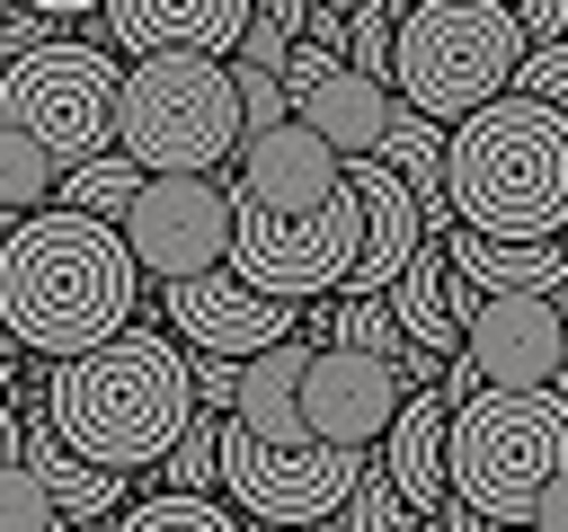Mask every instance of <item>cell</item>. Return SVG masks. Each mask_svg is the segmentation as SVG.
<instances>
[{"label":"cell","instance_id":"6da1fadb","mask_svg":"<svg viewBox=\"0 0 568 532\" xmlns=\"http://www.w3.org/2000/svg\"><path fill=\"white\" fill-rule=\"evenodd\" d=\"M133 301H142V266H133L115 222L44 204L0 248V319H9L18 355L80 364L133 328Z\"/></svg>","mask_w":568,"mask_h":532},{"label":"cell","instance_id":"7a4b0ae2","mask_svg":"<svg viewBox=\"0 0 568 532\" xmlns=\"http://www.w3.org/2000/svg\"><path fill=\"white\" fill-rule=\"evenodd\" d=\"M44 417L53 434L98 461V470H142V461H169L178 434L204 417L195 408V364L178 337L160 328H124L115 346L80 355V364H53L44 372Z\"/></svg>","mask_w":568,"mask_h":532},{"label":"cell","instance_id":"3957f363","mask_svg":"<svg viewBox=\"0 0 568 532\" xmlns=\"http://www.w3.org/2000/svg\"><path fill=\"white\" fill-rule=\"evenodd\" d=\"M444 186H453L462 231L515 239V248H559L568 239V106L497 98L488 115H470L453 133Z\"/></svg>","mask_w":568,"mask_h":532},{"label":"cell","instance_id":"277c9868","mask_svg":"<svg viewBox=\"0 0 568 532\" xmlns=\"http://www.w3.org/2000/svg\"><path fill=\"white\" fill-rule=\"evenodd\" d=\"M532 35L506 0H417L399 18V62H390V98L444 133H462L470 115H488L497 98H515Z\"/></svg>","mask_w":568,"mask_h":532},{"label":"cell","instance_id":"5b68a950","mask_svg":"<svg viewBox=\"0 0 568 532\" xmlns=\"http://www.w3.org/2000/svg\"><path fill=\"white\" fill-rule=\"evenodd\" d=\"M115 151L142 177H213L222 160L248 151L240 124V80L213 53H151L124 71V115H115Z\"/></svg>","mask_w":568,"mask_h":532},{"label":"cell","instance_id":"8992f818","mask_svg":"<svg viewBox=\"0 0 568 532\" xmlns=\"http://www.w3.org/2000/svg\"><path fill=\"white\" fill-rule=\"evenodd\" d=\"M568 479V399L559 390H479L453 408V505L488 523H532Z\"/></svg>","mask_w":568,"mask_h":532},{"label":"cell","instance_id":"52a82bcc","mask_svg":"<svg viewBox=\"0 0 568 532\" xmlns=\"http://www.w3.org/2000/svg\"><path fill=\"white\" fill-rule=\"evenodd\" d=\"M115 115H124V62L98 35H53L0 71V124L27 133L62 177L115 151Z\"/></svg>","mask_w":568,"mask_h":532},{"label":"cell","instance_id":"ba28073f","mask_svg":"<svg viewBox=\"0 0 568 532\" xmlns=\"http://www.w3.org/2000/svg\"><path fill=\"white\" fill-rule=\"evenodd\" d=\"M373 452L337 443H257L248 426H222V488L248 523H337Z\"/></svg>","mask_w":568,"mask_h":532},{"label":"cell","instance_id":"9c48e42d","mask_svg":"<svg viewBox=\"0 0 568 532\" xmlns=\"http://www.w3.org/2000/svg\"><path fill=\"white\" fill-rule=\"evenodd\" d=\"M364 257V204L337 195L328 213H302V222H275V213H248L240 204V239H231V275L266 301H311V293H346Z\"/></svg>","mask_w":568,"mask_h":532},{"label":"cell","instance_id":"30bf717a","mask_svg":"<svg viewBox=\"0 0 568 532\" xmlns=\"http://www.w3.org/2000/svg\"><path fill=\"white\" fill-rule=\"evenodd\" d=\"M231 239H240V195L222 177H151L142 204L124 213V248H133V266L160 293L222 275L231 266Z\"/></svg>","mask_w":568,"mask_h":532},{"label":"cell","instance_id":"8fae6325","mask_svg":"<svg viewBox=\"0 0 568 532\" xmlns=\"http://www.w3.org/2000/svg\"><path fill=\"white\" fill-rule=\"evenodd\" d=\"M160 319L178 328V346H186L195 364H257V355L293 346V319H302V310L248 293V284L222 266V275H204V284H169V293H160Z\"/></svg>","mask_w":568,"mask_h":532},{"label":"cell","instance_id":"7c38bea8","mask_svg":"<svg viewBox=\"0 0 568 532\" xmlns=\"http://www.w3.org/2000/svg\"><path fill=\"white\" fill-rule=\"evenodd\" d=\"M399 408H408V381H399V364H382V355H337V346H320L311 372H302V426H311V443L382 452V434L399 426Z\"/></svg>","mask_w":568,"mask_h":532},{"label":"cell","instance_id":"4fadbf2b","mask_svg":"<svg viewBox=\"0 0 568 532\" xmlns=\"http://www.w3.org/2000/svg\"><path fill=\"white\" fill-rule=\"evenodd\" d=\"M462 364L488 390H559V372H568V301L559 293L488 301L470 319V337H462Z\"/></svg>","mask_w":568,"mask_h":532},{"label":"cell","instance_id":"5bb4252c","mask_svg":"<svg viewBox=\"0 0 568 532\" xmlns=\"http://www.w3.org/2000/svg\"><path fill=\"white\" fill-rule=\"evenodd\" d=\"M284 98H293V124H311L337 160H373L382 133L399 124V98H390L382 80L346 71V62L320 53V44H293V62H284Z\"/></svg>","mask_w":568,"mask_h":532},{"label":"cell","instance_id":"9a60e30c","mask_svg":"<svg viewBox=\"0 0 568 532\" xmlns=\"http://www.w3.org/2000/svg\"><path fill=\"white\" fill-rule=\"evenodd\" d=\"M248 18H257L248 0H106L89 27H98L106 53H133V62H151V53H213V62H240Z\"/></svg>","mask_w":568,"mask_h":532},{"label":"cell","instance_id":"2e32d148","mask_svg":"<svg viewBox=\"0 0 568 532\" xmlns=\"http://www.w3.org/2000/svg\"><path fill=\"white\" fill-rule=\"evenodd\" d=\"M231 195H240L248 213L302 222V213H328V204L346 195V160H337V151H328L311 124H275V133H257V142L240 151Z\"/></svg>","mask_w":568,"mask_h":532},{"label":"cell","instance_id":"e0dca14e","mask_svg":"<svg viewBox=\"0 0 568 532\" xmlns=\"http://www.w3.org/2000/svg\"><path fill=\"white\" fill-rule=\"evenodd\" d=\"M18 417H27V470L53 488L62 523H115V514H124V479L98 470V461H80V452L53 434V417H44V381H36V399H27Z\"/></svg>","mask_w":568,"mask_h":532},{"label":"cell","instance_id":"ac0fdd59","mask_svg":"<svg viewBox=\"0 0 568 532\" xmlns=\"http://www.w3.org/2000/svg\"><path fill=\"white\" fill-rule=\"evenodd\" d=\"M453 257L462 284H479L488 301H515V293H559L568 301V248H515V239H479V231H453L435 239Z\"/></svg>","mask_w":568,"mask_h":532},{"label":"cell","instance_id":"d6986e66","mask_svg":"<svg viewBox=\"0 0 568 532\" xmlns=\"http://www.w3.org/2000/svg\"><path fill=\"white\" fill-rule=\"evenodd\" d=\"M390 319H399V337L426 355V364H462V310H453V257L426 239L417 248V266L399 275V293H390Z\"/></svg>","mask_w":568,"mask_h":532},{"label":"cell","instance_id":"ffe728a7","mask_svg":"<svg viewBox=\"0 0 568 532\" xmlns=\"http://www.w3.org/2000/svg\"><path fill=\"white\" fill-rule=\"evenodd\" d=\"M311 346H337V355H382V364H399V355H408V337H399L390 301H355V293H337V310H320V319H311Z\"/></svg>","mask_w":568,"mask_h":532},{"label":"cell","instance_id":"44dd1931","mask_svg":"<svg viewBox=\"0 0 568 532\" xmlns=\"http://www.w3.org/2000/svg\"><path fill=\"white\" fill-rule=\"evenodd\" d=\"M142 186H151V177H142V168H133L124 151H106V160H89V168H71L53 204H71V213H89V222H115V231H124V213L142 204Z\"/></svg>","mask_w":568,"mask_h":532},{"label":"cell","instance_id":"7402d4cb","mask_svg":"<svg viewBox=\"0 0 568 532\" xmlns=\"http://www.w3.org/2000/svg\"><path fill=\"white\" fill-rule=\"evenodd\" d=\"M62 195V168L27 142V133H9L0 124V222H27V213H44Z\"/></svg>","mask_w":568,"mask_h":532},{"label":"cell","instance_id":"603a6c76","mask_svg":"<svg viewBox=\"0 0 568 532\" xmlns=\"http://www.w3.org/2000/svg\"><path fill=\"white\" fill-rule=\"evenodd\" d=\"M106 532H257L248 514H231V505H213V497H133Z\"/></svg>","mask_w":568,"mask_h":532},{"label":"cell","instance_id":"cb8c5ba5","mask_svg":"<svg viewBox=\"0 0 568 532\" xmlns=\"http://www.w3.org/2000/svg\"><path fill=\"white\" fill-rule=\"evenodd\" d=\"M213 488H222V417H195L160 461V497H213Z\"/></svg>","mask_w":568,"mask_h":532},{"label":"cell","instance_id":"d4e9b609","mask_svg":"<svg viewBox=\"0 0 568 532\" xmlns=\"http://www.w3.org/2000/svg\"><path fill=\"white\" fill-rule=\"evenodd\" d=\"M399 18H408V9H390V0H355V27H346V71H364V80H382V89H390V62H399Z\"/></svg>","mask_w":568,"mask_h":532},{"label":"cell","instance_id":"484cf974","mask_svg":"<svg viewBox=\"0 0 568 532\" xmlns=\"http://www.w3.org/2000/svg\"><path fill=\"white\" fill-rule=\"evenodd\" d=\"M0 532H71V523H62V505H53V488H44L27 461H9V470H0Z\"/></svg>","mask_w":568,"mask_h":532},{"label":"cell","instance_id":"4316f807","mask_svg":"<svg viewBox=\"0 0 568 532\" xmlns=\"http://www.w3.org/2000/svg\"><path fill=\"white\" fill-rule=\"evenodd\" d=\"M346 532H417V514H408V497L390 488L382 461H364V479H355V497H346Z\"/></svg>","mask_w":568,"mask_h":532},{"label":"cell","instance_id":"83f0119b","mask_svg":"<svg viewBox=\"0 0 568 532\" xmlns=\"http://www.w3.org/2000/svg\"><path fill=\"white\" fill-rule=\"evenodd\" d=\"M231 80H240V124H248V142L275 133V124H293V98H284L275 71H240V62H231Z\"/></svg>","mask_w":568,"mask_h":532},{"label":"cell","instance_id":"f1b7e54d","mask_svg":"<svg viewBox=\"0 0 568 532\" xmlns=\"http://www.w3.org/2000/svg\"><path fill=\"white\" fill-rule=\"evenodd\" d=\"M515 98H532V106H568V44H532L524 71H515Z\"/></svg>","mask_w":568,"mask_h":532},{"label":"cell","instance_id":"f546056e","mask_svg":"<svg viewBox=\"0 0 568 532\" xmlns=\"http://www.w3.org/2000/svg\"><path fill=\"white\" fill-rule=\"evenodd\" d=\"M240 390H248V364H195V408L204 417H240Z\"/></svg>","mask_w":568,"mask_h":532},{"label":"cell","instance_id":"4dcf8cb0","mask_svg":"<svg viewBox=\"0 0 568 532\" xmlns=\"http://www.w3.org/2000/svg\"><path fill=\"white\" fill-rule=\"evenodd\" d=\"M9 461H27V417H18V399L0 390V470Z\"/></svg>","mask_w":568,"mask_h":532},{"label":"cell","instance_id":"1f68e13d","mask_svg":"<svg viewBox=\"0 0 568 532\" xmlns=\"http://www.w3.org/2000/svg\"><path fill=\"white\" fill-rule=\"evenodd\" d=\"M435 523H444V532H532V523H488V514H470V505H444Z\"/></svg>","mask_w":568,"mask_h":532},{"label":"cell","instance_id":"d6a6232c","mask_svg":"<svg viewBox=\"0 0 568 532\" xmlns=\"http://www.w3.org/2000/svg\"><path fill=\"white\" fill-rule=\"evenodd\" d=\"M532 532H568V479H559V488L532 505Z\"/></svg>","mask_w":568,"mask_h":532},{"label":"cell","instance_id":"836d02e7","mask_svg":"<svg viewBox=\"0 0 568 532\" xmlns=\"http://www.w3.org/2000/svg\"><path fill=\"white\" fill-rule=\"evenodd\" d=\"M9 231H18V222H0V248H9ZM18 364H27V355H18V337H9V319H0V372H18Z\"/></svg>","mask_w":568,"mask_h":532},{"label":"cell","instance_id":"e575fe53","mask_svg":"<svg viewBox=\"0 0 568 532\" xmlns=\"http://www.w3.org/2000/svg\"><path fill=\"white\" fill-rule=\"evenodd\" d=\"M257 532H346V514L337 523H257Z\"/></svg>","mask_w":568,"mask_h":532},{"label":"cell","instance_id":"d590c367","mask_svg":"<svg viewBox=\"0 0 568 532\" xmlns=\"http://www.w3.org/2000/svg\"><path fill=\"white\" fill-rule=\"evenodd\" d=\"M9 18H18V9H0V35H9Z\"/></svg>","mask_w":568,"mask_h":532},{"label":"cell","instance_id":"8d00e7d4","mask_svg":"<svg viewBox=\"0 0 568 532\" xmlns=\"http://www.w3.org/2000/svg\"><path fill=\"white\" fill-rule=\"evenodd\" d=\"M417 532H444V523H417Z\"/></svg>","mask_w":568,"mask_h":532},{"label":"cell","instance_id":"74e56055","mask_svg":"<svg viewBox=\"0 0 568 532\" xmlns=\"http://www.w3.org/2000/svg\"><path fill=\"white\" fill-rule=\"evenodd\" d=\"M0 390H9V372H0Z\"/></svg>","mask_w":568,"mask_h":532},{"label":"cell","instance_id":"f35d334b","mask_svg":"<svg viewBox=\"0 0 568 532\" xmlns=\"http://www.w3.org/2000/svg\"><path fill=\"white\" fill-rule=\"evenodd\" d=\"M559 248H568V239H559Z\"/></svg>","mask_w":568,"mask_h":532},{"label":"cell","instance_id":"ab89813d","mask_svg":"<svg viewBox=\"0 0 568 532\" xmlns=\"http://www.w3.org/2000/svg\"><path fill=\"white\" fill-rule=\"evenodd\" d=\"M71 532H80V523H71Z\"/></svg>","mask_w":568,"mask_h":532}]
</instances>
